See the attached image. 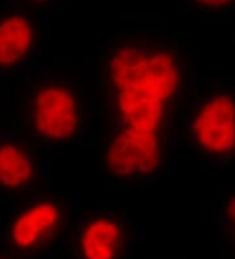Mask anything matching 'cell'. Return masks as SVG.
I'll return each mask as SVG.
<instances>
[{
    "label": "cell",
    "instance_id": "obj_11",
    "mask_svg": "<svg viewBox=\"0 0 235 259\" xmlns=\"http://www.w3.org/2000/svg\"><path fill=\"white\" fill-rule=\"evenodd\" d=\"M198 2L208 7H221L230 3V2H232V0H198Z\"/></svg>",
    "mask_w": 235,
    "mask_h": 259
},
{
    "label": "cell",
    "instance_id": "obj_6",
    "mask_svg": "<svg viewBox=\"0 0 235 259\" xmlns=\"http://www.w3.org/2000/svg\"><path fill=\"white\" fill-rule=\"evenodd\" d=\"M59 220V209L53 203H39L20 216L13 224L12 236L21 247L34 245L50 232Z\"/></svg>",
    "mask_w": 235,
    "mask_h": 259
},
{
    "label": "cell",
    "instance_id": "obj_1",
    "mask_svg": "<svg viewBox=\"0 0 235 259\" xmlns=\"http://www.w3.org/2000/svg\"><path fill=\"white\" fill-rule=\"evenodd\" d=\"M107 165L119 177L151 174L161 162V146L157 133L125 127L107 149Z\"/></svg>",
    "mask_w": 235,
    "mask_h": 259
},
{
    "label": "cell",
    "instance_id": "obj_3",
    "mask_svg": "<svg viewBox=\"0 0 235 259\" xmlns=\"http://www.w3.org/2000/svg\"><path fill=\"white\" fill-rule=\"evenodd\" d=\"M199 144L212 153H226L235 148V101L217 96L204 105L192 124Z\"/></svg>",
    "mask_w": 235,
    "mask_h": 259
},
{
    "label": "cell",
    "instance_id": "obj_10",
    "mask_svg": "<svg viewBox=\"0 0 235 259\" xmlns=\"http://www.w3.org/2000/svg\"><path fill=\"white\" fill-rule=\"evenodd\" d=\"M33 166L28 156L15 146L0 147V184L19 187L28 182Z\"/></svg>",
    "mask_w": 235,
    "mask_h": 259
},
{
    "label": "cell",
    "instance_id": "obj_13",
    "mask_svg": "<svg viewBox=\"0 0 235 259\" xmlns=\"http://www.w3.org/2000/svg\"><path fill=\"white\" fill-rule=\"evenodd\" d=\"M39 2H43V0H39Z\"/></svg>",
    "mask_w": 235,
    "mask_h": 259
},
{
    "label": "cell",
    "instance_id": "obj_7",
    "mask_svg": "<svg viewBox=\"0 0 235 259\" xmlns=\"http://www.w3.org/2000/svg\"><path fill=\"white\" fill-rule=\"evenodd\" d=\"M33 41L26 19L11 16L0 22V66H12L25 57Z\"/></svg>",
    "mask_w": 235,
    "mask_h": 259
},
{
    "label": "cell",
    "instance_id": "obj_5",
    "mask_svg": "<svg viewBox=\"0 0 235 259\" xmlns=\"http://www.w3.org/2000/svg\"><path fill=\"white\" fill-rule=\"evenodd\" d=\"M180 75L175 58L170 53L158 51L148 55L144 79L140 88L167 102L178 91Z\"/></svg>",
    "mask_w": 235,
    "mask_h": 259
},
{
    "label": "cell",
    "instance_id": "obj_4",
    "mask_svg": "<svg viewBox=\"0 0 235 259\" xmlns=\"http://www.w3.org/2000/svg\"><path fill=\"white\" fill-rule=\"evenodd\" d=\"M165 104L144 88L118 92V109L127 127L157 133L165 115Z\"/></svg>",
    "mask_w": 235,
    "mask_h": 259
},
{
    "label": "cell",
    "instance_id": "obj_2",
    "mask_svg": "<svg viewBox=\"0 0 235 259\" xmlns=\"http://www.w3.org/2000/svg\"><path fill=\"white\" fill-rule=\"evenodd\" d=\"M34 123L38 133L53 140L68 139L78 124L75 96L63 87H47L39 91L34 102Z\"/></svg>",
    "mask_w": 235,
    "mask_h": 259
},
{
    "label": "cell",
    "instance_id": "obj_9",
    "mask_svg": "<svg viewBox=\"0 0 235 259\" xmlns=\"http://www.w3.org/2000/svg\"><path fill=\"white\" fill-rule=\"evenodd\" d=\"M119 240V225L110 219H97L82 234V253L86 259H114Z\"/></svg>",
    "mask_w": 235,
    "mask_h": 259
},
{
    "label": "cell",
    "instance_id": "obj_8",
    "mask_svg": "<svg viewBox=\"0 0 235 259\" xmlns=\"http://www.w3.org/2000/svg\"><path fill=\"white\" fill-rule=\"evenodd\" d=\"M148 54L136 48H122L110 60V77L119 91L138 88L143 84Z\"/></svg>",
    "mask_w": 235,
    "mask_h": 259
},
{
    "label": "cell",
    "instance_id": "obj_12",
    "mask_svg": "<svg viewBox=\"0 0 235 259\" xmlns=\"http://www.w3.org/2000/svg\"><path fill=\"white\" fill-rule=\"evenodd\" d=\"M227 213H229L230 219L235 222V198H232L229 203V207H227Z\"/></svg>",
    "mask_w": 235,
    "mask_h": 259
}]
</instances>
